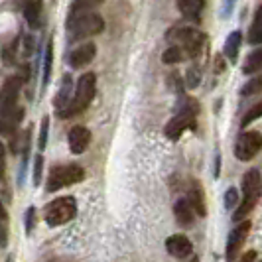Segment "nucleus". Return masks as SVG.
<instances>
[{"label": "nucleus", "mask_w": 262, "mask_h": 262, "mask_svg": "<svg viewBox=\"0 0 262 262\" xmlns=\"http://www.w3.org/2000/svg\"><path fill=\"white\" fill-rule=\"evenodd\" d=\"M95 89H97V77H95V73H85L83 77L79 79L77 89L73 91L69 103L59 111V117L69 118L79 115V113H83L87 106L91 105L93 97H95Z\"/></svg>", "instance_id": "f257e3e1"}, {"label": "nucleus", "mask_w": 262, "mask_h": 262, "mask_svg": "<svg viewBox=\"0 0 262 262\" xmlns=\"http://www.w3.org/2000/svg\"><path fill=\"white\" fill-rule=\"evenodd\" d=\"M6 178V148L0 142V182H4Z\"/></svg>", "instance_id": "72a5a7b5"}, {"label": "nucleus", "mask_w": 262, "mask_h": 262, "mask_svg": "<svg viewBox=\"0 0 262 262\" xmlns=\"http://www.w3.org/2000/svg\"><path fill=\"white\" fill-rule=\"evenodd\" d=\"M184 59V52H182V48H178V46H171L168 48L166 52L162 53V61L166 63V66H170V63H180Z\"/></svg>", "instance_id": "a878e982"}, {"label": "nucleus", "mask_w": 262, "mask_h": 262, "mask_svg": "<svg viewBox=\"0 0 262 262\" xmlns=\"http://www.w3.org/2000/svg\"><path fill=\"white\" fill-rule=\"evenodd\" d=\"M41 168H43V156L38 154L34 160V184L36 185L41 184Z\"/></svg>", "instance_id": "c756f323"}, {"label": "nucleus", "mask_w": 262, "mask_h": 262, "mask_svg": "<svg viewBox=\"0 0 262 262\" xmlns=\"http://www.w3.org/2000/svg\"><path fill=\"white\" fill-rule=\"evenodd\" d=\"M249 41L250 43H260L262 41V10H258L256 16H254V22L250 26Z\"/></svg>", "instance_id": "5701e85b"}, {"label": "nucleus", "mask_w": 262, "mask_h": 262, "mask_svg": "<svg viewBox=\"0 0 262 262\" xmlns=\"http://www.w3.org/2000/svg\"><path fill=\"white\" fill-rule=\"evenodd\" d=\"M67 26L71 30L73 38H89V36H97L103 32V18L99 14H93V12H85V14H79L75 18H69L67 20Z\"/></svg>", "instance_id": "39448f33"}, {"label": "nucleus", "mask_w": 262, "mask_h": 262, "mask_svg": "<svg viewBox=\"0 0 262 262\" xmlns=\"http://www.w3.org/2000/svg\"><path fill=\"white\" fill-rule=\"evenodd\" d=\"M34 221H36V209L30 207V209H28V215H26V233L28 235H30L32 229H34Z\"/></svg>", "instance_id": "f704fd0d"}, {"label": "nucleus", "mask_w": 262, "mask_h": 262, "mask_svg": "<svg viewBox=\"0 0 262 262\" xmlns=\"http://www.w3.org/2000/svg\"><path fill=\"white\" fill-rule=\"evenodd\" d=\"M48 130H50V118L43 117V120H41V130H39V140H38V146L41 152L46 150V144H48Z\"/></svg>", "instance_id": "bb28decb"}, {"label": "nucleus", "mask_w": 262, "mask_h": 262, "mask_svg": "<svg viewBox=\"0 0 262 262\" xmlns=\"http://www.w3.org/2000/svg\"><path fill=\"white\" fill-rule=\"evenodd\" d=\"M77 213V201L73 197H57L43 209V219L50 227H61L69 223Z\"/></svg>", "instance_id": "20e7f679"}, {"label": "nucleus", "mask_w": 262, "mask_h": 262, "mask_svg": "<svg viewBox=\"0 0 262 262\" xmlns=\"http://www.w3.org/2000/svg\"><path fill=\"white\" fill-rule=\"evenodd\" d=\"M71 95H73V79H71V75H66L63 77V85H61V91L57 93V97H55V108H57V113L69 103Z\"/></svg>", "instance_id": "6ab92c4d"}, {"label": "nucleus", "mask_w": 262, "mask_h": 262, "mask_svg": "<svg viewBox=\"0 0 262 262\" xmlns=\"http://www.w3.org/2000/svg\"><path fill=\"white\" fill-rule=\"evenodd\" d=\"M6 262H12V258H8V260H6Z\"/></svg>", "instance_id": "4c0bfd02"}, {"label": "nucleus", "mask_w": 262, "mask_h": 262, "mask_svg": "<svg viewBox=\"0 0 262 262\" xmlns=\"http://www.w3.org/2000/svg\"><path fill=\"white\" fill-rule=\"evenodd\" d=\"M238 48H241V32H233L225 41V55L235 61L238 55Z\"/></svg>", "instance_id": "4be33fe9"}, {"label": "nucleus", "mask_w": 262, "mask_h": 262, "mask_svg": "<svg viewBox=\"0 0 262 262\" xmlns=\"http://www.w3.org/2000/svg\"><path fill=\"white\" fill-rule=\"evenodd\" d=\"M8 213L4 209V205L0 203V247H6L8 245Z\"/></svg>", "instance_id": "393cba45"}, {"label": "nucleus", "mask_w": 262, "mask_h": 262, "mask_svg": "<svg viewBox=\"0 0 262 262\" xmlns=\"http://www.w3.org/2000/svg\"><path fill=\"white\" fill-rule=\"evenodd\" d=\"M236 227H233V231H231V235H229V241H227V250H225V254H227V262H235L236 256H238V252L243 249V245H245V241H247V236L250 233V221L249 219H243V221H236Z\"/></svg>", "instance_id": "6e6552de"}, {"label": "nucleus", "mask_w": 262, "mask_h": 262, "mask_svg": "<svg viewBox=\"0 0 262 262\" xmlns=\"http://www.w3.org/2000/svg\"><path fill=\"white\" fill-rule=\"evenodd\" d=\"M199 79H201V73L197 71L195 67H191L189 71H187V75H185V83H187V87H197L199 85Z\"/></svg>", "instance_id": "7c9ffc66"}, {"label": "nucleus", "mask_w": 262, "mask_h": 262, "mask_svg": "<svg viewBox=\"0 0 262 262\" xmlns=\"http://www.w3.org/2000/svg\"><path fill=\"white\" fill-rule=\"evenodd\" d=\"M187 201H189V205L193 207L195 215H199V217H205V215H207L203 189H201L197 184H191V187H189V191H187Z\"/></svg>", "instance_id": "dca6fc26"}, {"label": "nucleus", "mask_w": 262, "mask_h": 262, "mask_svg": "<svg viewBox=\"0 0 262 262\" xmlns=\"http://www.w3.org/2000/svg\"><path fill=\"white\" fill-rule=\"evenodd\" d=\"M187 262H199V258H195V256H191V258H189Z\"/></svg>", "instance_id": "e433bc0d"}, {"label": "nucleus", "mask_w": 262, "mask_h": 262, "mask_svg": "<svg viewBox=\"0 0 262 262\" xmlns=\"http://www.w3.org/2000/svg\"><path fill=\"white\" fill-rule=\"evenodd\" d=\"M101 4H103V0H75V4L71 6L69 18H75L79 14L91 12L93 8H97V6H101Z\"/></svg>", "instance_id": "412c9836"}, {"label": "nucleus", "mask_w": 262, "mask_h": 262, "mask_svg": "<svg viewBox=\"0 0 262 262\" xmlns=\"http://www.w3.org/2000/svg\"><path fill=\"white\" fill-rule=\"evenodd\" d=\"M260 67H262V50H256V52H252L247 57V63L243 67V71L245 73H256Z\"/></svg>", "instance_id": "b1692460"}, {"label": "nucleus", "mask_w": 262, "mask_h": 262, "mask_svg": "<svg viewBox=\"0 0 262 262\" xmlns=\"http://www.w3.org/2000/svg\"><path fill=\"white\" fill-rule=\"evenodd\" d=\"M173 215H176V221L182 225V227H191L193 221H195V211L189 205L187 197H182L176 201L173 205Z\"/></svg>", "instance_id": "2eb2a0df"}, {"label": "nucleus", "mask_w": 262, "mask_h": 262, "mask_svg": "<svg viewBox=\"0 0 262 262\" xmlns=\"http://www.w3.org/2000/svg\"><path fill=\"white\" fill-rule=\"evenodd\" d=\"M52 59H53V50H52V43L48 46L46 50V69H43V87L48 85L50 81V75H52Z\"/></svg>", "instance_id": "cd10ccee"}, {"label": "nucleus", "mask_w": 262, "mask_h": 262, "mask_svg": "<svg viewBox=\"0 0 262 262\" xmlns=\"http://www.w3.org/2000/svg\"><path fill=\"white\" fill-rule=\"evenodd\" d=\"M67 142H69V150L73 154H83L91 142V132L85 126H73L67 134Z\"/></svg>", "instance_id": "9b49d317"}, {"label": "nucleus", "mask_w": 262, "mask_h": 262, "mask_svg": "<svg viewBox=\"0 0 262 262\" xmlns=\"http://www.w3.org/2000/svg\"><path fill=\"white\" fill-rule=\"evenodd\" d=\"M178 6H180V12L184 14L185 18L199 20V14H201V8H203V0H180Z\"/></svg>", "instance_id": "f3484780"}, {"label": "nucleus", "mask_w": 262, "mask_h": 262, "mask_svg": "<svg viewBox=\"0 0 262 262\" xmlns=\"http://www.w3.org/2000/svg\"><path fill=\"white\" fill-rule=\"evenodd\" d=\"M256 256H258L256 250H249V252H245L241 258H236L235 262H256Z\"/></svg>", "instance_id": "c9c22d12"}, {"label": "nucleus", "mask_w": 262, "mask_h": 262, "mask_svg": "<svg viewBox=\"0 0 262 262\" xmlns=\"http://www.w3.org/2000/svg\"><path fill=\"white\" fill-rule=\"evenodd\" d=\"M95 53H97V48H95V43H83L81 48H77L75 52H71L69 55V66L79 69V67H85L87 63H91L93 57H95Z\"/></svg>", "instance_id": "4468645a"}, {"label": "nucleus", "mask_w": 262, "mask_h": 262, "mask_svg": "<svg viewBox=\"0 0 262 262\" xmlns=\"http://www.w3.org/2000/svg\"><path fill=\"white\" fill-rule=\"evenodd\" d=\"M262 113V105H254L250 108V113H247V117L243 118V126H249L252 120H256V118L260 117Z\"/></svg>", "instance_id": "2f4dec72"}, {"label": "nucleus", "mask_w": 262, "mask_h": 262, "mask_svg": "<svg viewBox=\"0 0 262 262\" xmlns=\"http://www.w3.org/2000/svg\"><path fill=\"white\" fill-rule=\"evenodd\" d=\"M24 18L30 26H39V18H41V0H28L24 6Z\"/></svg>", "instance_id": "a211bd4d"}, {"label": "nucleus", "mask_w": 262, "mask_h": 262, "mask_svg": "<svg viewBox=\"0 0 262 262\" xmlns=\"http://www.w3.org/2000/svg\"><path fill=\"white\" fill-rule=\"evenodd\" d=\"M262 193V185H260V171L256 168H250L245 176H243V203L238 205V209L235 213V221H243L249 217V213L258 203Z\"/></svg>", "instance_id": "f03ea898"}, {"label": "nucleus", "mask_w": 262, "mask_h": 262, "mask_svg": "<svg viewBox=\"0 0 262 262\" xmlns=\"http://www.w3.org/2000/svg\"><path fill=\"white\" fill-rule=\"evenodd\" d=\"M53 262H59V260H53Z\"/></svg>", "instance_id": "58836bf2"}, {"label": "nucleus", "mask_w": 262, "mask_h": 262, "mask_svg": "<svg viewBox=\"0 0 262 262\" xmlns=\"http://www.w3.org/2000/svg\"><path fill=\"white\" fill-rule=\"evenodd\" d=\"M238 191H236L235 187H229L227 191H225V207L227 209H233L236 203H238Z\"/></svg>", "instance_id": "c85d7f7f"}, {"label": "nucleus", "mask_w": 262, "mask_h": 262, "mask_svg": "<svg viewBox=\"0 0 262 262\" xmlns=\"http://www.w3.org/2000/svg\"><path fill=\"white\" fill-rule=\"evenodd\" d=\"M178 38L182 39L187 55L195 57L197 53L201 52V46H203V36H201V32H197L193 28H185V30H182V32L178 34Z\"/></svg>", "instance_id": "f8f14e48"}, {"label": "nucleus", "mask_w": 262, "mask_h": 262, "mask_svg": "<svg viewBox=\"0 0 262 262\" xmlns=\"http://www.w3.org/2000/svg\"><path fill=\"white\" fill-rule=\"evenodd\" d=\"M166 250L173 258H189L193 254V243L185 235H171L166 238Z\"/></svg>", "instance_id": "9d476101"}, {"label": "nucleus", "mask_w": 262, "mask_h": 262, "mask_svg": "<svg viewBox=\"0 0 262 262\" xmlns=\"http://www.w3.org/2000/svg\"><path fill=\"white\" fill-rule=\"evenodd\" d=\"M260 146H262L260 132L256 130L243 132L235 144V156L238 160H243V162H249V160H252V158L258 154Z\"/></svg>", "instance_id": "0eeeda50"}, {"label": "nucleus", "mask_w": 262, "mask_h": 262, "mask_svg": "<svg viewBox=\"0 0 262 262\" xmlns=\"http://www.w3.org/2000/svg\"><path fill=\"white\" fill-rule=\"evenodd\" d=\"M195 115H197V106L193 105V103H187V105L166 124L164 134H166L170 140H178L185 130H189V128L195 126Z\"/></svg>", "instance_id": "423d86ee"}, {"label": "nucleus", "mask_w": 262, "mask_h": 262, "mask_svg": "<svg viewBox=\"0 0 262 262\" xmlns=\"http://www.w3.org/2000/svg\"><path fill=\"white\" fill-rule=\"evenodd\" d=\"M20 87H22V79L10 77L6 79L2 93H0V106H12L18 103V95H20Z\"/></svg>", "instance_id": "ddd939ff"}, {"label": "nucleus", "mask_w": 262, "mask_h": 262, "mask_svg": "<svg viewBox=\"0 0 262 262\" xmlns=\"http://www.w3.org/2000/svg\"><path fill=\"white\" fill-rule=\"evenodd\" d=\"M85 180V170L77 166V164H66V166H55L52 168L48 180H46V189L52 191H59L63 187H69L73 184H79Z\"/></svg>", "instance_id": "7ed1b4c3"}, {"label": "nucleus", "mask_w": 262, "mask_h": 262, "mask_svg": "<svg viewBox=\"0 0 262 262\" xmlns=\"http://www.w3.org/2000/svg\"><path fill=\"white\" fill-rule=\"evenodd\" d=\"M10 148L12 152H22V150H30V130H16L10 136Z\"/></svg>", "instance_id": "aec40b11"}, {"label": "nucleus", "mask_w": 262, "mask_h": 262, "mask_svg": "<svg viewBox=\"0 0 262 262\" xmlns=\"http://www.w3.org/2000/svg\"><path fill=\"white\" fill-rule=\"evenodd\" d=\"M260 85H262L260 79H252L249 85L243 89V95H256V93L260 91Z\"/></svg>", "instance_id": "473e14b6"}, {"label": "nucleus", "mask_w": 262, "mask_h": 262, "mask_svg": "<svg viewBox=\"0 0 262 262\" xmlns=\"http://www.w3.org/2000/svg\"><path fill=\"white\" fill-rule=\"evenodd\" d=\"M22 118H24V111L22 106H18V103L12 106H0V134L12 136L18 130Z\"/></svg>", "instance_id": "1a4fd4ad"}]
</instances>
